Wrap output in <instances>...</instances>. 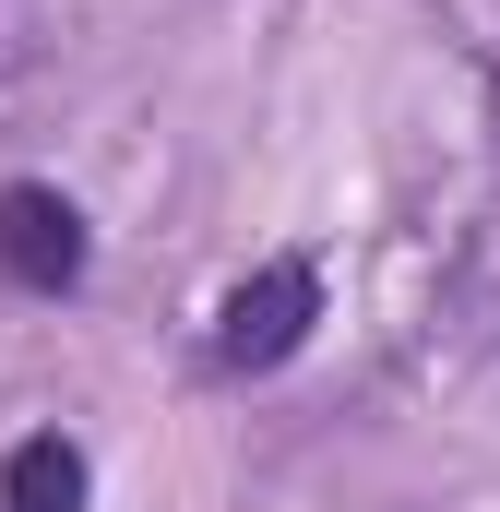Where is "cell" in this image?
Returning <instances> with one entry per match:
<instances>
[{
  "instance_id": "cell-1",
  "label": "cell",
  "mask_w": 500,
  "mask_h": 512,
  "mask_svg": "<svg viewBox=\"0 0 500 512\" xmlns=\"http://www.w3.org/2000/svg\"><path fill=\"white\" fill-rule=\"evenodd\" d=\"M310 322H322V274L310 262H262L250 286H227V310H215V370H286L298 346H310Z\"/></svg>"
},
{
  "instance_id": "cell-2",
  "label": "cell",
  "mask_w": 500,
  "mask_h": 512,
  "mask_svg": "<svg viewBox=\"0 0 500 512\" xmlns=\"http://www.w3.org/2000/svg\"><path fill=\"white\" fill-rule=\"evenodd\" d=\"M0 274L36 286V298H60V286L84 274V215H72L48 179H12V191H0Z\"/></svg>"
},
{
  "instance_id": "cell-3",
  "label": "cell",
  "mask_w": 500,
  "mask_h": 512,
  "mask_svg": "<svg viewBox=\"0 0 500 512\" xmlns=\"http://www.w3.org/2000/svg\"><path fill=\"white\" fill-rule=\"evenodd\" d=\"M0 512H84V453H72L60 429L12 441V465H0Z\"/></svg>"
}]
</instances>
